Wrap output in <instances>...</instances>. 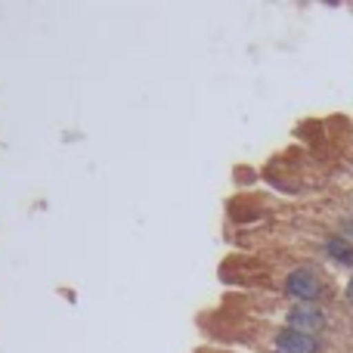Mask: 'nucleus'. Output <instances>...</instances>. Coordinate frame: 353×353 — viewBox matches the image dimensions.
<instances>
[{
    "instance_id": "obj_1",
    "label": "nucleus",
    "mask_w": 353,
    "mask_h": 353,
    "mask_svg": "<svg viewBox=\"0 0 353 353\" xmlns=\"http://www.w3.org/2000/svg\"><path fill=\"white\" fill-rule=\"evenodd\" d=\"M285 294L294 298L298 304H313L316 298H323V279H319L310 267L292 270L285 279Z\"/></svg>"
},
{
    "instance_id": "obj_2",
    "label": "nucleus",
    "mask_w": 353,
    "mask_h": 353,
    "mask_svg": "<svg viewBox=\"0 0 353 353\" xmlns=\"http://www.w3.org/2000/svg\"><path fill=\"white\" fill-rule=\"evenodd\" d=\"M288 329L301 332V335H316V332L325 329V316L319 307L298 304V307H292V313H288Z\"/></svg>"
},
{
    "instance_id": "obj_3",
    "label": "nucleus",
    "mask_w": 353,
    "mask_h": 353,
    "mask_svg": "<svg viewBox=\"0 0 353 353\" xmlns=\"http://www.w3.org/2000/svg\"><path fill=\"white\" fill-rule=\"evenodd\" d=\"M323 344L316 341L313 335H301V332H279V338H276V353H319Z\"/></svg>"
},
{
    "instance_id": "obj_4",
    "label": "nucleus",
    "mask_w": 353,
    "mask_h": 353,
    "mask_svg": "<svg viewBox=\"0 0 353 353\" xmlns=\"http://www.w3.org/2000/svg\"><path fill=\"white\" fill-rule=\"evenodd\" d=\"M325 254H329L335 263H341V267H353V245H350V239L332 236L329 242H325Z\"/></svg>"
},
{
    "instance_id": "obj_5",
    "label": "nucleus",
    "mask_w": 353,
    "mask_h": 353,
    "mask_svg": "<svg viewBox=\"0 0 353 353\" xmlns=\"http://www.w3.org/2000/svg\"><path fill=\"white\" fill-rule=\"evenodd\" d=\"M344 294H347V301L353 304V276H350V282H347V292H344Z\"/></svg>"
}]
</instances>
